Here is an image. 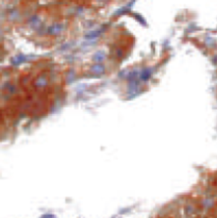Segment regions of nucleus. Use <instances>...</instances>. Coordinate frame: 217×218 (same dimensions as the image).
Masks as SVG:
<instances>
[{
	"label": "nucleus",
	"mask_w": 217,
	"mask_h": 218,
	"mask_svg": "<svg viewBox=\"0 0 217 218\" xmlns=\"http://www.w3.org/2000/svg\"><path fill=\"white\" fill-rule=\"evenodd\" d=\"M62 30H63V26L60 24H53L48 28V33L49 34H58Z\"/></svg>",
	"instance_id": "nucleus-2"
},
{
	"label": "nucleus",
	"mask_w": 217,
	"mask_h": 218,
	"mask_svg": "<svg viewBox=\"0 0 217 218\" xmlns=\"http://www.w3.org/2000/svg\"><path fill=\"white\" fill-rule=\"evenodd\" d=\"M104 52L103 51H98V52H97L96 54H94V56H93V60L94 61H96L97 63H100L101 61H103V59H104Z\"/></svg>",
	"instance_id": "nucleus-4"
},
{
	"label": "nucleus",
	"mask_w": 217,
	"mask_h": 218,
	"mask_svg": "<svg viewBox=\"0 0 217 218\" xmlns=\"http://www.w3.org/2000/svg\"><path fill=\"white\" fill-rule=\"evenodd\" d=\"M91 71L96 73V75H102V73H106V67H104V65H102V64L97 63L91 67Z\"/></svg>",
	"instance_id": "nucleus-1"
},
{
	"label": "nucleus",
	"mask_w": 217,
	"mask_h": 218,
	"mask_svg": "<svg viewBox=\"0 0 217 218\" xmlns=\"http://www.w3.org/2000/svg\"><path fill=\"white\" fill-rule=\"evenodd\" d=\"M98 1H106V0H98Z\"/></svg>",
	"instance_id": "nucleus-5"
},
{
	"label": "nucleus",
	"mask_w": 217,
	"mask_h": 218,
	"mask_svg": "<svg viewBox=\"0 0 217 218\" xmlns=\"http://www.w3.org/2000/svg\"><path fill=\"white\" fill-rule=\"evenodd\" d=\"M151 77V69H149V68H145L143 71H142V73H141V79L143 81H146V80H148L149 78Z\"/></svg>",
	"instance_id": "nucleus-3"
}]
</instances>
